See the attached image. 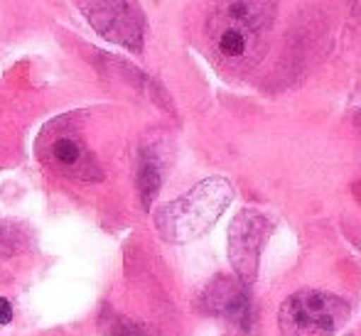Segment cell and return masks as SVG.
I'll use <instances>...</instances> for the list:
<instances>
[{
  "mask_svg": "<svg viewBox=\"0 0 361 336\" xmlns=\"http://www.w3.org/2000/svg\"><path fill=\"white\" fill-rule=\"evenodd\" d=\"M276 10V0H221L207 23V39L216 62L228 71L256 67L266 54Z\"/></svg>",
  "mask_w": 361,
  "mask_h": 336,
  "instance_id": "1",
  "label": "cell"
},
{
  "mask_svg": "<svg viewBox=\"0 0 361 336\" xmlns=\"http://www.w3.org/2000/svg\"><path fill=\"white\" fill-rule=\"evenodd\" d=\"M233 199L226 177H209L155 211V228L167 243H190L202 238L221 218Z\"/></svg>",
  "mask_w": 361,
  "mask_h": 336,
  "instance_id": "2",
  "label": "cell"
},
{
  "mask_svg": "<svg viewBox=\"0 0 361 336\" xmlns=\"http://www.w3.org/2000/svg\"><path fill=\"white\" fill-rule=\"evenodd\" d=\"M349 304L322 290H300L281 304L278 327L283 336H332L347 324Z\"/></svg>",
  "mask_w": 361,
  "mask_h": 336,
  "instance_id": "3",
  "label": "cell"
},
{
  "mask_svg": "<svg viewBox=\"0 0 361 336\" xmlns=\"http://www.w3.org/2000/svg\"><path fill=\"white\" fill-rule=\"evenodd\" d=\"M74 3L101 37L130 52L143 49V15L130 0H74Z\"/></svg>",
  "mask_w": 361,
  "mask_h": 336,
  "instance_id": "4",
  "label": "cell"
},
{
  "mask_svg": "<svg viewBox=\"0 0 361 336\" xmlns=\"http://www.w3.org/2000/svg\"><path fill=\"white\" fill-rule=\"evenodd\" d=\"M268 233H271V221L256 209H243L228 226V261L241 285H251L256 280Z\"/></svg>",
  "mask_w": 361,
  "mask_h": 336,
  "instance_id": "5",
  "label": "cell"
},
{
  "mask_svg": "<svg viewBox=\"0 0 361 336\" xmlns=\"http://www.w3.org/2000/svg\"><path fill=\"white\" fill-rule=\"evenodd\" d=\"M42 155L54 172L76 182H99L104 177L94 152L72 130H52L44 137Z\"/></svg>",
  "mask_w": 361,
  "mask_h": 336,
  "instance_id": "6",
  "label": "cell"
},
{
  "mask_svg": "<svg viewBox=\"0 0 361 336\" xmlns=\"http://www.w3.org/2000/svg\"><path fill=\"white\" fill-rule=\"evenodd\" d=\"M243 287L246 285H238L231 278H216L202 294V307L209 314L248 327V322H251V302H248V294Z\"/></svg>",
  "mask_w": 361,
  "mask_h": 336,
  "instance_id": "7",
  "label": "cell"
},
{
  "mask_svg": "<svg viewBox=\"0 0 361 336\" xmlns=\"http://www.w3.org/2000/svg\"><path fill=\"white\" fill-rule=\"evenodd\" d=\"M162 185V162L155 147H143L138 157V192L145 209L152 206Z\"/></svg>",
  "mask_w": 361,
  "mask_h": 336,
  "instance_id": "8",
  "label": "cell"
},
{
  "mask_svg": "<svg viewBox=\"0 0 361 336\" xmlns=\"http://www.w3.org/2000/svg\"><path fill=\"white\" fill-rule=\"evenodd\" d=\"M23 248H25V228L13 221L0 223V261L18 256Z\"/></svg>",
  "mask_w": 361,
  "mask_h": 336,
  "instance_id": "9",
  "label": "cell"
},
{
  "mask_svg": "<svg viewBox=\"0 0 361 336\" xmlns=\"http://www.w3.org/2000/svg\"><path fill=\"white\" fill-rule=\"evenodd\" d=\"M106 334L109 336H152L143 324L128 322L123 317H114L109 324H106Z\"/></svg>",
  "mask_w": 361,
  "mask_h": 336,
  "instance_id": "10",
  "label": "cell"
},
{
  "mask_svg": "<svg viewBox=\"0 0 361 336\" xmlns=\"http://www.w3.org/2000/svg\"><path fill=\"white\" fill-rule=\"evenodd\" d=\"M13 319V307H10L8 299L0 297V324H8Z\"/></svg>",
  "mask_w": 361,
  "mask_h": 336,
  "instance_id": "11",
  "label": "cell"
}]
</instances>
